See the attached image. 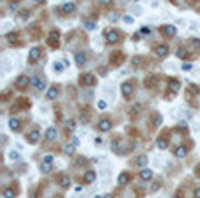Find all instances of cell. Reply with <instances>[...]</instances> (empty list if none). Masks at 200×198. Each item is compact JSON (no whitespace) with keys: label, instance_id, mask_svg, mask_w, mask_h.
<instances>
[{"label":"cell","instance_id":"obj_26","mask_svg":"<svg viewBox=\"0 0 200 198\" xmlns=\"http://www.w3.org/2000/svg\"><path fill=\"white\" fill-rule=\"evenodd\" d=\"M40 170L44 172V174L51 172V165H49V163H40Z\"/></svg>","mask_w":200,"mask_h":198},{"label":"cell","instance_id":"obj_5","mask_svg":"<svg viewBox=\"0 0 200 198\" xmlns=\"http://www.w3.org/2000/svg\"><path fill=\"white\" fill-rule=\"evenodd\" d=\"M111 128H112V124H111L109 119H100L98 121V130L100 132H109Z\"/></svg>","mask_w":200,"mask_h":198},{"label":"cell","instance_id":"obj_2","mask_svg":"<svg viewBox=\"0 0 200 198\" xmlns=\"http://www.w3.org/2000/svg\"><path fill=\"white\" fill-rule=\"evenodd\" d=\"M154 55H156L158 58H165V56L168 55V47H167L165 44H158V46L154 47Z\"/></svg>","mask_w":200,"mask_h":198},{"label":"cell","instance_id":"obj_43","mask_svg":"<svg viewBox=\"0 0 200 198\" xmlns=\"http://www.w3.org/2000/svg\"><path fill=\"white\" fill-rule=\"evenodd\" d=\"M195 198H200V187H197V189H195Z\"/></svg>","mask_w":200,"mask_h":198},{"label":"cell","instance_id":"obj_28","mask_svg":"<svg viewBox=\"0 0 200 198\" xmlns=\"http://www.w3.org/2000/svg\"><path fill=\"white\" fill-rule=\"evenodd\" d=\"M146 163H147V158H146V156H141V158L137 160V165H139V166H146Z\"/></svg>","mask_w":200,"mask_h":198},{"label":"cell","instance_id":"obj_24","mask_svg":"<svg viewBox=\"0 0 200 198\" xmlns=\"http://www.w3.org/2000/svg\"><path fill=\"white\" fill-rule=\"evenodd\" d=\"M16 196V191L11 189V187H7V189H4V198H14Z\"/></svg>","mask_w":200,"mask_h":198},{"label":"cell","instance_id":"obj_10","mask_svg":"<svg viewBox=\"0 0 200 198\" xmlns=\"http://www.w3.org/2000/svg\"><path fill=\"white\" fill-rule=\"evenodd\" d=\"M61 11L63 12H74V11H76V4H74V2H65V4H63L61 5Z\"/></svg>","mask_w":200,"mask_h":198},{"label":"cell","instance_id":"obj_30","mask_svg":"<svg viewBox=\"0 0 200 198\" xmlns=\"http://www.w3.org/2000/svg\"><path fill=\"white\" fill-rule=\"evenodd\" d=\"M149 32H151V30H149V26H142V28L139 30V35H147Z\"/></svg>","mask_w":200,"mask_h":198},{"label":"cell","instance_id":"obj_42","mask_svg":"<svg viewBox=\"0 0 200 198\" xmlns=\"http://www.w3.org/2000/svg\"><path fill=\"white\" fill-rule=\"evenodd\" d=\"M183 68L184 70H189V68H191V65H189V63H183Z\"/></svg>","mask_w":200,"mask_h":198},{"label":"cell","instance_id":"obj_20","mask_svg":"<svg viewBox=\"0 0 200 198\" xmlns=\"http://www.w3.org/2000/svg\"><path fill=\"white\" fill-rule=\"evenodd\" d=\"M60 184H61L63 187H69V186L72 184V181H70V177H69V175H61V177H60Z\"/></svg>","mask_w":200,"mask_h":198},{"label":"cell","instance_id":"obj_21","mask_svg":"<svg viewBox=\"0 0 200 198\" xmlns=\"http://www.w3.org/2000/svg\"><path fill=\"white\" fill-rule=\"evenodd\" d=\"M156 145H158V147H160V149H167V147H168V142H167V139L160 137V139L156 140Z\"/></svg>","mask_w":200,"mask_h":198},{"label":"cell","instance_id":"obj_7","mask_svg":"<svg viewBox=\"0 0 200 198\" xmlns=\"http://www.w3.org/2000/svg\"><path fill=\"white\" fill-rule=\"evenodd\" d=\"M39 58H40V49L39 47H32L30 53H28V60L30 61H37Z\"/></svg>","mask_w":200,"mask_h":198},{"label":"cell","instance_id":"obj_37","mask_svg":"<svg viewBox=\"0 0 200 198\" xmlns=\"http://www.w3.org/2000/svg\"><path fill=\"white\" fill-rule=\"evenodd\" d=\"M123 21H125L126 25H132V23H133V18H130V16H125V18H123Z\"/></svg>","mask_w":200,"mask_h":198},{"label":"cell","instance_id":"obj_19","mask_svg":"<svg viewBox=\"0 0 200 198\" xmlns=\"http://www.w3.org/2000/svg\"><path fill=\"white\" fill-rule=\"evenodd\" d=\"M56 97H58V88H56V86L49 88V89H48V98L53 100V98H56Z\"/></svg>","mask_w":200,"mask_h":198},{"label":"cell","instance_id":"obj_6","mask_svg":"<svg viewBox=\"0 0 200 198\" xmlns=\"http://www.w3.org/2000/svg\"><path fill=\"white\" fill-rule=\"evenodd\" d=\"M39 139H40V133H39L37 130H34V132H30V133L26 135V140H28L30 144H37V142H39Z\"/></svg>","mask_w":200,"mask_h":198},{"label":"cell","instance_id":"obj_15","mask_svg":"<svg viewBox=\"0 0 200 198\" xmlns=\"http://www.w3.org/2000/svg\"><path fill=\"white\" fill-rule=\"evenodd\" d=\"M26 84H28V77H26V76H19V77L16 79V86H18V88H25Z\"/></svg>","mask_w":200,"mask_h":198},{"label":"cell","instance_id":"obj_16","mask_svg":"<svg viewBox=\"0 0 200 198\" xmlns=\"http://www.w3.org/2000/svg\"><path fill=\"white\" fill-rule=\"evenodd\" d=\"M9 128L13 130V132H18V130H19V121H18L16 118H11V119H9Z\"/></svg>","mask_w":200,"mask_h":198},{"label":"cell","instance_id":"obj_29","mask_svg":"<svg viewBox=\"0 0 200 198\" xmlns=\"http://www.w3.org/2000/svg\"><path fill=\"white\" fill-rule=\"evenodd\" d=\"M118 182H119V184L128 182V175H126V174H121V175H119V179H118Z\"/></svg>","mask_w":200,"mask_h":198},{"label":"cell","instance_id":"obj_41","mask_svg":"<svg viewBox=\"0 0 200 198\" xmlns=\"http://www.w3.org/2000/svg\"><path fill=\"white\" fill-rule=\"evenodd\" d=\"M100 4H102V5H109L111 0H100Z\"/></svg>","mask_w":200,"mask_h":198},{"label":"cell","instance_id":"obj_34","mask_svg":"<svg viewBox=\"0 0 200 198\" xmlns=\"http://www.w3.org/2000/svg\"><path fill=\"white\" fill-rule=\"evenodd\" d=\"M9 158H11V160H19V154L14 153V151H11V153H9Z\"/></svg>","mask_w":200,"mask_h":198},{"label":"cell","instance_id":"obj_45","mask_svg":"<svg viewBox=\"0 0 200 198\" xmlns=\"http://www.w3.org/2000/svg\"><path fill=\"white\" fill-rule=\"evenodd\" d=\"M95 198H105V196H100V195H97V196H95Z\"/></svg>","mask_w":200,"mask_h":198},{"label":"cell","instance_id":"obj_39","mask_svg":"<svg viewBox=\"0 0 200 198\" xmlns=\"http://www.w3.org/2000/svg\"><path fill=\"white\" fill-rule=\"evenodd\" d=\"M191 42H193V46H195V47H200V39H193Z\"/></svg>","mask_w":200,"mask_h":198},{"label":"cell","instance_id":"obj_25","mask_svg":"<svg viewBox=\"0 0 200 198\" xmlns=\"http://www.w3.org/2000/svg\"><path fill=\"white\" fill-rule=\"evenodd\" d=\"M63 67H65V63H61V61H55V65H53V68H55L56 72H61Z\"/></svg>","mask_w":200,"mask_h":198},{"label":"cell","instance_id":"obj_9","mask_svg":"<svg viewBox=\"0 0 200 198\" xmlns=\"http://www.w3.org/2000/svg\"><path fill=\"white\" fill-rule=\"evenodd\" d=\"M58 39H60V34L56 32V30H53V32L49 34V39H48V44H49V46H56V42H58Z\"/></svg>","mask_w":200,"mask_h":198},{"label":"cell","instance_id":"obj_46","mask_svg":"<svg viewBox=\"0 0 200 198\" xmlns=\"http://www.w3.org/2000/svg\"><path fill=\"white\" fill-rule=\"evenodd\" d=\"M193 2H197V0H193Z\"/></svg>","mask_w":200,"mask_h":198},{"label":"cell","instance_id":"obj_4","mask_svg":"<svg viewBox=\"0 0 200 198\" xmlns=\"http://www.w3.org/2000/svg\"><path fill=\"white\" fill-rule=\"evenodd\" d=\"M81 82L84 86H93L95 84V76L93 74H84V76H81Z\"/></svg>","mask_w":200,"mask_h":198},{"label":"cell","instance_id":"obj_31","mask_svg":"<svg viewBox=\"0 0 200 198\" xmlns=\"http://www.w3.org/2000/svg\"><path fill=\"white\" fill-rule=\"evenodd\" d=\"M177 56L179 58H186L188 56V51L186 49H177Z\"/></svg>","mask_w":200,"mask_h":198},{"label":"cell","instance_id":"obj_8","mask_svg":"<svg viewBox=\"0 0 200 198\" xmlns=\"http://www.w3.org/2000/svg\"><path fill=\"white\" fill-rule=\"evenodd\" d=\"M121 93L125 97H130L133 93V86L130 84V82H123V84H121Z\"/></svg>","mask_w":200,"mask_h":198},{"label":"cell","instance_id":"obj_44","mask_svg":"<svg viewBox=\"0 0 200 198\" xmlns=\"http://www.w3.org/2000/svg\"><path fill=\"white\" fill-rule=\"evenodd\" d=\"M35 2H37V4H44V0H35Z\"/></svg>","mask_w":200,"mask_h":198},{"label":"cell","instance_id":"obj_18","mask_svg":"<svg viewBox=\"0 0 200 198\" xmlns=\"http://www.w3.org/2000/svg\"><path fill=\"white\" fill-rule=\"evenodd\" d=\"M76 63H77L79 67H83L84 63H86V55H84V53H77V55H76Z\"/></svg>","mask_w":200,"mask_h":198},{"label":"cell","instance_id":"obj_36","mask_svg":"<svg viewBox=\"0 0 200 198\" xmlns=\"http://www.w3.org/2000/svg\"><path fill=\"white\" fill-rule=\"evenodd\" d=\"M84 26H86L88 30H93V28H95V23H93V21H84Z\"/></svg>","mask_w":200,"mask_h":198},{"label":"cell","instance_id":"obj_40","mask_svg":"<svg viewBox=\"0 0 200 198\" xmlns=\"http://www.w3.org/2000/svg\"><path fill=\"white\" fill-rule=\"evenodd\" d=\"M72 144H74V145H79V139H77V137H72Z\"/></svg>","mask_w":200,"mask_h":198},{"label":"cell","instance_id":"obj_11","mask_svg":"<svg viewBox=\"0 0 200 198\" xmlns=\"http://www.w3.org/2000/svg\"><path fill=\"white\" fill-rule=\"evenodd\" d=\"M95 179H97V174H95L93 170H88L86 174H84V182H86V184H91Z\"/></svg>","mask_w":200,"mask_h":198},{"label":"cell","instance_id":"obj_14","mask_svg":"<svg viewBox=\"0 0 200 198\" xmlns=\"http://www.w3.org/2000/svg\"><path fill=\"white\" fill-rule=\"evenodd\" d=\"M63 153H65L67 156H72L74 153H76V145L74 144H65L63 145Z\"/></svg>","mask_w":200,"mask_h":198},{"label":"cell","instance_id":"obj_27","mask_svg":"<svg viewBox=\"0 0 200 198\" xmlns=\"http://www.w3.org/2000/svg\"><path fill=\"white\" fill-rule=\"evenodd\" d=\"M65 128L72 132L74 128H76V121H72V119H70V121H67V123H65Z\"/></svg>","mask_w":200,"mask_h":198},{"label":"cell","instance_id":"obj_13","mask_svg":"<svg viewBox=\"0 0 200 198\" xmlns=\"http://www.w3.org/2000/svg\"><path fill=\"white\" fill-rule=\"evenodd\" d=\"M153 177V170H149V168H142L141 170V179L142 181H149Z\"/></svg>","mask_w":200,"mask_h":198},{"label":"cell","instance_id":"obj_1","mask_svg":"<svg viewBox=\"0 0 200 198\" xmlns=\"http://www.w3.org/2000/svg\"><path fill=\"white\" fill-rule=\"evenodd\" d=\"M105 40H107L109 44L118 42V40H119V34L116 32V30H107V32H105Z\"/></svg>","mask_w":200,"mask_h":198},{"label":"cell","instance_id":"obj_32","mask_svg":"<svg viewBox=\"0 0 200 198\" xmlns=\"http://www.w3.org/2000/svg\"><path fill=\"white\" fill-rule=\"evenodd\" d=\"M153 123H154V126H160V124H162V116H160V114H156V118L153 119Z\"/></svg>","mask_w":200,"mask_h":198},{"label":"cell","instance_id":"obj_22","mask_svg":"<svg viewBox=\"0 0 200 198\" xmlns=\"http://www.w3.org/2000/svg\"><path fill=\"white\" fill-rule=\"evenodd\" d=\"M186 154H188V149L186 147H177L176 149V156H177V158H184Z\"/></svg>","mask_w":200,"mask_h":198},{"label":"cell","instance_id":"obj_12","mask_svg":"<svg viewBox=\"0 0 200 198\" xmlns=\"http://www.w3.org/2000/svg\"><path fill=\"white\" fill-rule=\"evenodd\" d=\"M32 84H34L37 89H46V82H44V79H39V77H34V79H32Z\"/></svg>","mask_w":200,"mask_h":198},{"label":"cell","instance_id":"obj_23","mask_svg":"<svg viewBox=\"0 0 200 198\" xmlns=\"http://www.w3.org/2000/svg\"><path fill=\"white\" fill-rule=\"evenodd\" d=\"M168 86H170V91H172V93H177V91H179V82H177L176 79H172L170 82H168Z\"/></svg>","mask_w":200,"mask_h":198},{"label":"cell","instance_id":"obj_35","mask_svg":"<svg viewBox=\"0 0 200 198\" xmlns=\"http://www.w3.org/2000/svg\"><path fill=\"white\" fill-rule=\"evenodd\" d=\"M44 163H49V165L53 163V154H46L44 156Z\"/></svg>","mask_w":200,"mask_h":198},{"label":"cell","instance_id":"obj_33","mask_svg":"<svg viewBox=\"0 0 200 198\" xmlns=\"http://www.w3.org/2000/svg\"><path fill=\"white\" fill-rule=\"evenodd\" d=\"M16 39H18V35H16V34H7V40H9V42H14Z\"/></svg>","mask_w":200,"mask_h":198},{"label":"cell","instance_id":"obj_17","mask_svg":"<svg viewBox=\"0 0 200 198\" xmlns=\"http://www.w3.org/2000/svg\"><path fill=\"white\" fill-rule=\"evenodd\" d=\"M56 139V128H48V132H46V140H55Z\"/></svg>","mask_w":200,"mask_h":198},{"label":"cell","instance_id":"obj_38","mask_svg":"<svg viewBox=\"0 0 200 198\" xmlns=\"http://www.w3.org/2000/svg\"><path fill=\"white\" fill-rule=\"evenodd\" d=\"M97 107H98V109H102V111H104V109H105V107H107V103H105V102H104V100H100V102H98V103H97Z\"/></svg>","mask_w":200,"mask_h":198},{"label":"cell","instance_id":"obj_3","mask_svg":"<svg viewBox=\"0 0 200 198\" xmlns=\"http://www.w3.org/2000/svg\"><path fill=\"white\" fill-rule=\"evenodd\" d=\"M176 32H177V30H176L174 25H163V26H162V34H163L165 37H174Z\"/></svg>","mask_w":200,"mask_h":198}]
</instances>
